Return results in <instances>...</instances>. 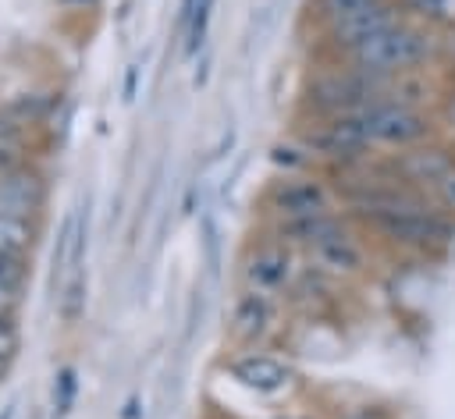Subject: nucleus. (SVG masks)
<instances>
[{"label":"nucleus","instance_id":"1","mask_svg":"<svg viewBox=\"0 0 455 419\" xmlns=\"http://www.w3.org/2000/svg\"><path fill=\"white\" fill-rule=\"evenodd\" d=\"M441 57V39H437V28L430 21H416V18H402L398 25L384 28L380 36L359 43L352 53L338 57L359 71H370V75H398V71H409V67H423V64H437Z\"/></svg>","mask_w":455,"mask_h":419},{"label":"nucleus","instance_id":"2","mask_svg":"<svg viewBox=\"0 0 455 419\" xmlns=\"http://www.w3.org/2000/svg\"><path fill=\"white\" fill-rule=\"evenodd\" d=\"M384 82L387 78H380V75L359 71L345 60H331L306 82L302 114L306 117H338V114L363 110L384 96Z\"/></svg>","mask_w":455,"mask_h":419},{"label":"nucleus","instance_id":"3","mask_svg":"<svg viewBox=\"0 0 455 419\" xmlns=\"http://www.w3.org/2000/svg\"><path fill=\"white\" fill-rule=\"evenodd\" d=\"M366 234H377L384 245L402 249V252H444L455 241V217H448L444 210H437L434 202L412 206V210H395V213H380L359 224Z\"/></svg>","mask_w":455,"mask_h":419},{"label":"nucleus","instance_id":"4","mask_svg":"<svg viewBox=\"0 0 455 419\" xmlns=\"http://www.w3.org/2000/svg\"><path fill=\"white\" fill-rule=\"evenodd\" d=\"M355 128L366 142V149H409L419 142H430L437 135V117L434 110H416V107H402V103H387L377 99L363 110H352Z\"/></svg>","mask_w":455,"mask_h":419},{"label":"nucleus","instance_id":"5","mask_svg":"<svg viewBox=\"0 0 455 419\" xmlns=\"http://www.w3.org/2000/svg\"><path fill=\"white\" fill-rule=\"evenodd\" d=\"M263 210L270 213L274 224H281V220L334 213V210H345V206H341V195H338V185H334L331 174L284 170L263 188Z\"/></svg>","mask_w":455,"mask_h":419},{"label":"nucleus","instance_id":"6","mask_svg":"<svg viewBox=\"0 0 455 419\" xmlns=\"http://www.w3.org/2000/svg\"><path fill=\"white\" fill-rule=\"evenodd\" d=\"M366 238H370V234H366L352 217H345V220H341L338 227H331L323 238L309 241L299 256L306 259V270H313L316 277H327V281H334V284H341V281H359V277L370 273V263H373Z\"/></svg>","mask_w":455,"mask_h":419},{"label":"nucleus","instance_id":"7","mask_svg":"<svg viewBox=\"0 0 455 419\" xmlns=\"http://www.w3.org/2000/svg\"><path fill=\"white\" fill-rule=\"evenodd\" d=\"M299 249H291L288 241H281L277 234L259 238L249 245L245 259H242V284L252 291H267V295H284L295 288L302 266H299Z\"/></svg>","mask_w":455,"mask_h":419},{"label":"nucleus","instance_id":"8","mask_svg":"<svg viewBox=\"0 0 455 419\" xmlns=\"http://www.w3.org/2000/svg\"><path fill=\"white\" fill-rule=\"evenodd\" d=\"M281 327V298L277 295H267V291H252V288H242L238 298L231 302V316H228V337L252 352L259 348L267 337H274Z\"/></svg>","mask_w":455,"mask_h":419},{"label":"nucleus","instance_id":"9","mask_svg":"<svg viewBox=\"0 0 455 419\" xmlns=\"http://www.w3.org/2000/svg\"><path fill=\"white\" fill-rule=\"evenodd\" d=\"M402 18H409L405 7H402V0H387V4H380V7H370V11L348 14V18H341V21L320 25V43H323V50L331 53V60H338V57L352 53L359 43H366V39L380 36L384 28L398 25Z\"/></svg>","mask_w":455,"mask_h":419},{"label":"nucleus","instance_id":"10","mask_svg":"<svg viewBox=\"0 0 455 419\" xmlns=\"http://www.w3.org/2000/svg\"><path fill=\"white\" fill-rule=\"evenodd\" d=\"M384 163H387V170L398 181H405V185H412V188H419V192L430 195V188L455 167V153L448 146H441V142L430 138V142H419V146L387 153Z\"/></svg>","mask_w":455,"mask_h":419},{"label":"nucleus","instance_id":"11","mask_svg":"<svg viewBox=\"0 0 455 419\" xmlns=\"http://www.w3.org/2000/svg\"><path fill=\"white\" fill-rule=\"evenodd\" d=\"M43 202H46V181L32 167L18 163V167L0 170V213L36 220Z\"/></svg>","mask_w":455,"mask_h":419},{"label":"nucleus","instance_id":"12","mask_svg":"<svg viewBox=\"0 0 455 419\" xmlns=\"http://www.w3.org/2000/svg\"><path fill=\"white\" fill-rule=\"evenodd\" d=\"M228 373H231L242 387L259 391V394H274V391H281V387L291 380V373H288V366H284L281 359H274V355H267V352H256V348L235 355V359L228 362Z\"/></svg>","mask_w":455,"mask_h":419},{"label":"nucleus","instance_id":"13","mask_svg":"<svg viewBox=\"0 0 455 419\" xmlns=\"http://www.w3.org/2000/svg\"><path fill=\"white\" fill-rule=\"evenodd\" d=\"M210 11H213V0H181V14H178V28H181V53L185 57H196L199 46L206 43V28H210Z\"/></svg>","mask_w":455,"mask_h":419},{"label":"nucleus","instance_id":"14","mask_svg":"<svg viewBox=\"0 0 455 419\" xmlns=\"http://www.w3.org/2000/svg\"><path fill=\"white\" fill-rule=\"evenodd\" d=\"M36 238H39V227H36V220H25V217H7V213H0V252H4V256L25 259V256L36 249Z\"/></svg>","mask_w":455,"mask_h":419},{"label":"nucleus","instance_id":"15","mask_svg":"<svg viewBox=\"0 0 455 419\" xmlns=\"http://www.w3.org/2000/svg\"><path fill=\"white\" fill-rule=\"evenodd\" d=\"M387 0H309V14L320 25H331V21H341L348 14H359V11H370V7H380Z\"/></svg>","mask_w":455,"mask_h":419},{"label":"nucleus","instance_id":"16","mask_svg":"<svg viewBox=\"0 0 455 419\" xmlns=\"http://www.w3.org/2000/svg\"><path fill=\"white\" fill-rule=\"evenodd\" d=\"M82 309H85V281L75 273V277L68 281L64 295H60V316H64L68 323H75V320L82 316Z\"/></svg>","mask_w":455,"mask_h":419},{"label":"nucleus","instance_id":"17","mask_svg":"<svg viewBox=\"0 0 455 419\" xmlns=\"http://www.w3.org/2000/svg\"><path fill=\"white\" fill-rule=\"evenodd\" d=\"M75 391H78L75 369L64 366V369L57 373V380H53V412H57V415H64V412L75 405Z\"/></svg>","mask_w":455,"mask_h":419},{"label":"nucleus","instance_id":"18","mask_svg":"<svg viewBox=\"0 0 455 419\" xmlns=\"http://www.w3.org/2000/svg\"><path fill=\"white\" fill-rule=\"evenodd\" d=\"M430 199H434L437 210H444L448 217H455V167L430 188Z\"/></svg>","mask_w":455,"mask_h":419},{"label":"nucleus","instance_id":"19","mask_svg":"<svg viewBox=\"0 0 455 419\" xmlns=\"http://www.w3.org/2000/svg\"><path fill=\"white\" fill-rule=\"evenodd\" d=\"M25 277H28L25 259H14V256H4L0 252V281L4 284H14V288H25Z\"/></svg>","mask_w":455,"mask_h":419},{"label":"nucleus","instance_id":"20","mask_svg":"<svg viewBox=\"0 0 455 419\" xmlns=\"http://www.w3.org/2000/svg\"><path fill=\"white\" fill-rule=\"evenodd\" d=\"M18 352V330L11 320H0V362H11Z\"/></svg>","mask_w":455,"mask_h":419},{"label":"nucleus","instance_id":"21","mask_svg":"<svg viewBox=\"0 0 455 419\" xmlns=\"http://www.w3.org/2000/svg\"><path fill=\"white\" fill-rule=\"evenodd\" d=\"M18 302H21V288L0 281V320H11L18 312Z\"/></svg>","mask_w":455,"mask_h":419},{"label":"nucleus","instance_id":"22","mask_svg":"<svg viewBox=\"0 0 455 419\" xmlns=\"http://www.w3.org/2000/svg\"><path fill=\"white\" fill-rule=\"evenodd\" d=\"M124 408H128V412H124L121 419H135V415H139V412H135V408H139V398H128V405H124Z\"/></svg>","mask_w":455,"mask_h":419},{"label":"nucleus","instance_id":"23","mask_svg":"<svg viewBox=\"0 0 455 419\" xmlns=\"http://www.w3.org/2000/svg\"><path fill=\"white\" fill-rule=\"evenodd\" d=\"M0 419H14V405H7V408L0 412Z\"/></svg>","mask_w":455,"mask_h":419},{"label":"nucleus","instance_id":"24","mask_svg":"<svg viewBox=\"0 0 455 419\" xmlns=\"http://www.w3.org/2000/svg\"><path fill=\"white\" fill-rule=\"evenodd\" d=\"M64 4H75V7H85V4H96V0H64Z\"/></svg>","mask_w":455,"mask_h":419},{"label":"nucleus","instance_id":"25","mask_svg":"<svg viewBox=\"0 0 455 419\" xmlns=\"http://www.w3.org/2000/svg\"><path fill=\"white\" fill-rule=\"evenodd\" d=\"M4 373H7V362H0V376H4Z\"/></svg>","mask_w":455,"mask_h":419}]
</instances>
